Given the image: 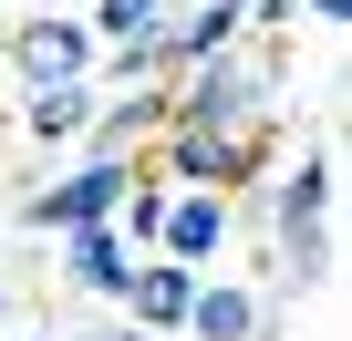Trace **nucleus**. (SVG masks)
Listing matches in <instances>:
<instances>
[{"label": "nucleus", "instance_id": "3", "mask_svg": "<svg viewBox=\"0 0 352 341\" xmlns=\"http://www.w3.org/2000/svg\"><path fill=\"white\" fill-rule=\"evenodd\" d=\"M94 62H104V42L83 32V11H63V0L0 21V73H11L21 93H32V83H94Z\"/></svg>", "mask_w": 352, "mask_h": 341}, {"label": "nucleus", "instance_id": "12", "mask_svg": "<svg viewBox=\"0 0 352 341\" xmlns=\"http://www.w3.org/2000/svg\"><path fill=\"white\" fill-rule=\"evenodd\" d=\"M83 341H155V331H135V320L114 310V320H104V331H83Z\"/></svg>", "mask_w": 352, "mask_h": 341}, {"label": "nucleus", "instance_id": "10", "mask_svg": "<svg viewBox=\"0 0 352 341\" xmlns=\"http://www.w3.org/2000/svg\"><path fill=\"white\" fill-rule=\"evenodd\" d=\"M166 11H176V0H94V11H83V32H94L104 52H155Z\"/></svg>", "mask_w": 352, "mask_h": 341}, {"label": "nucleus", "instance_id": "4", "mask_svg": "<svg viewBox=\"0 0 352 341\" xmlns=\"http://www.w3.org/2000/svg\"><path fill=\"white\" fill-rule=\"evenodd\" d=\"M145 176V155H83L73 176H52V187H32V197H11V217L21 228H42V238H63V228H114V207H124V187Z\"/></svg>", "mask_w": 352, "mask_h": 341}, {"label": "nucleus", "instance_id": "5", "mask_svg": "<svg viewBox=\"0 0 352 341\" xmlns=\"http://www.w3.org/2000/svg\"><path fill=\"white\" fill-rule=\"evenodd\" d=\"M228 238H239V197H218V187H166L155 259H176V269H218Z\"/></svg>", "mask_w": 352, "mask_h": 341}, {"label": "nucleus", "instance_id": "9", "mask_svg": "<svg viewBox=\"0 0 352 341\" xmlns=\"http://www.w3.org/2000/svg\"><path fill=\"white\" fill-rule=\"evenodd\" d=\"M94 114H104V93H94V83H32L11 124H21V145H83V124H94Z\"/></svg>", "mask_w": 352, "mask_h": 341}, {"label": "nucleus", "instance_id": "8", "mask_svg": "<svg viewBox=\"0 0 352 341\" xmlns=\"http://www.w3.org/2000/svg\"><path fill=\"white\" fill-rule=\"evenodd\" d=\"M197 279L208 269H176V259H135V279H124V320L135 331H155V341H176V331H187V300H197Z\"/></svg>", "mask_w": 352, "mask_h": 341}, {"label": "nucleus", "instance_id": "7", "mask_svg": "<svg viewBox=\"0 0 352 341\" xmlns=\"http://www.w3.org/2000/svg\"><path fill=\"white\" fill-rule=\"evenodd\" d=\"M270 331V300H259V279H228V269H208L197 279V300H187V331L176 341H259Z\"/></svg>", "mask_w": 352, "mask_h": 341}, {"label": "nucleus", "instance_id": "11", "mask_svg": "<svg viewBox=\"0 0 352 341\" xmlns=\"http://www.w3.org/2000/svg\"><path fill=\"white\" fill-rule=\"evenodd\" d=\"M300 21H331V32H352V0H300Z\"/></svg>", "mask_w": 352, "mask_h": 341}, {"label": "nucleus", "instance_id": "15", "mask_svg": "<svg viewBox=\"0 0 352 341\" xmlns=\"http://www.w3.org/2000/svg\"><path fill=\"white\" fill-rule=\"evenodd\" d=\"M0 93H11V73H0Z\"/></svg>", "mask_w": 352, "mask_h": 341}, {"label": "nucleus", "instance_id": "13", "mask_svg": "<svg viewBox=\"0 0 352 341\" xmlns=\"http://www.w3.org/2000/svg\"><path fill=\"white\" fill-rule=\"evenodd\" d=\"M0 341H52V331H32V320H11V331H0Z\"/></svg>", "mask_w": 352, "mask_h": 341}, {"label": "nucleus", "instance_id": "14", "mask_svg": "<svg viewBox=\"0 0 352 341\" xmlns=\"http://www.w3.org/2000/svg\"><path fill=\"white\" fill-rule=\"evenodd\" d=\"M11 320H21V310H11V279H0V331H11Z\"/></svg>", "mask_w": 352, "mask_h": 341}, {"label": "nucleus", "instance_id": "2", "mask_svg": "<svg viewBox=\"0 0 352 341\" xmlns=\"http://www.w3.org/2000/svg\"><path fill=\"white\" fill-rule=\"evenodd\" d=\"M270 104H280V42H239L166 83V124L187 134H270Z\"/></svg>", "mask_w": 352, "mask_h": 341}, {"label": "nucleus", "instance_id": "6", "mask_svg": "<svg viewBox=\"0 0 352 341\" xmlns=\"http://www.w3.org/2000/svg\"><path fill=\"white\" fill-rule=\"evenodd\" d=\"M52 269H63L73 300H104V310H114L124 279H135V248H124L114 228H63V238H52Z\"/></svg>", "mask_w": 352, "mask_h": 341}, {"label": "nucleus", "instance_id": "16", "mask_svg": "<svg viewBox=\"0 0 352 341\" xmlns=\"http://www.w3.org/2000/svg\"><path fill=\"white\" fill-rule=\"evenodd\" d=\"M0 11H11V0H0Z\"/></svg>", "mask_w": 352, "mask_h": 341}, {"label": "nucleus", "instance_id": "1", "mask_svg": "<svg viewBox=\"0 0 352 341\" xmlns=\"http://www.w3.org/2000/svg\"><path fill=\"white\" fill-rule=\"evenodd\" d=\"M239 217H259V228H270V269H280L290 290H321V279H331V145L280 155L270 176L249 187V207H239Z\"/></svg>", "mask_w": 352, "mask_h": 341}]
</instances>
